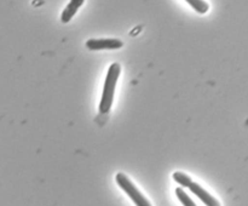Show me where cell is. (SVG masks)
Returning a JSON list of instances; mask_svg holds the SVG:
<instances>
[{"label":"cell","instance_id":"1","mask_svg":"<svg viewBox=\"0 0 248 206\" xmlns=\"http://www.w3.org/2000/svg\"><path fill=\"white\" fill-rule=\"evenodd\" d=\"M121 67L119 63H113L109 67L108 73H107L106 81H104L103 92H102L101 103H99V113L107 114L110 111L114 101V92H115L116 82H118L119 77H120Z\"/></svg>","mask_w":248,"mask_h":206},{"label":"cell","instance_id":"2","mask_svg":"<svg viewBox=\"0 0 248 206\" xmlns=\"http://www.w3.org/2000/svg\"><path fill=\"white\" fill-rule=\"evenodd\" d=\"M115 179L116 183L119 184V187L130 196L131 200L135 203L136 206H152V204H150L149 201L147 200V198L138 190L137 187L132 183V181H131L125 174L119 172V174H116Z\"/></svg>","mask_w":248,"mask_h":206},{"label":"cell","instance_id":"3","mask_svg":"<svg viewBox=\"0 0 248 206\" xmlns=\"http://www.w3.org/2000/svg\"><path fill=\"white\" fill-rule=\"evenodd\" d=\"M124 46V43L119 39H90L86 41L89 50H118Z\"/></svg>","mask_w":248,"mask_h":206},{"label":"cell","instance_id":"4","mask_svg":"<svg viewBox=\"0 0 248 206\" xmlns=\"http://www.w3.org/2000/svg\"><path fill=\"white\" fill-rule=\"evenodd\" d=\"M189 188H190V190L193 191V193L195 194V195L198 196V198L200 199V200L202 201L206 206H220L219 201H218L215 196L211 195L207 190H205V189H203L200 184L193 182Z\"/></svg>","mask_w":248,"mask_h":206},{"label":"cell","instance_id":"5","mask_svg":"<svg viewBox=\"0 0 248 206\" xmlns=\"http://www.w3.org/2000/svg\"><path fill=\"white\" fill-rule=\"evenodd\" d=\"M84 1L85 0H70L69 4L65 6L62 15H61V19H62L63 23H68V22L74 17V15L77 14L79 7L84 4Z\"/></svg>","mask_w":248,"mask_h":206},{"label":"cell","instance_id":"6","mask_svg":"<svg viewBox=\"0 0 248 206\" xmlns=\"http://www.w3.org/2000/svg\"><path fill=\"white\" fill-rule=\"evenodd\" d=\"M186 1L199 14H206L210 9V6H208L205 0H186Z\"/></svg>","mask_w":248,"mask_h":206},{"label":"cell","instance_id":"7","mask_svg":"<svg viewBox=\"0 0 248 206\" xmlns=\"http://www.w3.org/2000/svg\"><path fill=\"white\" fill-rule=\"evenodd\" d=\"M173 179L179 184V186L184 187V188H189L193 183L190 177L188 174H183V172H174L173 174Z\"/></svg>","mask_w":248,"mask_h":206},{"label":"cell","instance_id":"8","mask_svg":"<svg viewBox=\"0 0 248 206\" xmlns=\"http://www.w3.org/2000/svg\"><path fill=\"white\" fill-rule=\"evenodd\" d=\"M176 195L179 199V201L183 204V206H196V204L191 200V198L186 193V190H183V188H177Z\"/></svg>","mask_w":248,"mask_h":206}]
</instances>
